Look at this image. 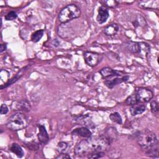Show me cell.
I'll use <instances>...</instances> for the list:
<instances>
[{
	"instance_id": "1",
	"label": "cell",
	"mask_w": 159,
	"mask_h": 159,
	"mask_svg": "<svg viewBox=\"0 0 159 159\" xmlns=\"http://www.w3.org/2000/svg\"><path fill=\"white\" fill-rule=\"evenodd\" d=\"M111 140L105 136L83 140L76 145L75 154L78 157H84L95 152H104L109 148Z\"/></svg>"
},
{
	"instance_id": "2",
	"label": "cell",
	"mask_w": 159,
	"mask_h": 159,
	"mask_svg": "<svg viewBox=\"0 0 159 159\" xmlns=\"http://www.w3.org/2000/svg\"><path fill=\"white\" fill-rule=\"evenodd\" d=\"M81 15V10L76 4H68L63 8L59 13L58 19L62 23L68 22L73 19L79 17Z\"/></svg>"
},
{
	"instance_id": "3",
	"label": "cell",
	"mask_w": 159,
	"mask_h": 159,
	"mask_svg": "<svg viewBox=\"0 0 159 159\" xmlns=\"http://www.w3.org/2000/svg\"><path fill=\"white\" fill-rule=\"evenodd\" d=\"M28 125L27 117L21 112H16L12 115L7 123V127L14 131H17L25 128Z\"/></svg>"
},
{
	"instance_id": "4",
	"label": "cell",
	"mask_w": 159,
	"mask_h": 159,
	"mask_svg": "<svg viewBox=\"0 0 159 159\" xmlns=\"http://www.w3.org/2000/svg\"><path fill=\"white\" fill-rule=\"evenodd\" d=\"M139 145L143 149L148 150L158 143L156 135L150 131L145 130L140 132L137 137Z\"/></svg>"
},
{
	"instance_id": "5",
	"label": "cell",
	"mask_w": 159,
	"mask_h": 159,
	"mask_svg": "<svg viewBox=\"0 0 159 159\" xmlns=\"http://www.w3.org/2000/svg\"><path fill=\"white\" fill-rule=\"evenodd\" d=\"M139 102H147L153 98V92L146 88H139L135 93Z\"/></svg>"
},
{
	"instance_id": "6",
	"label": "cell",
	"mask_w": 159,
	"mask_h": 159,
	"mask_svg": "<svg viewBox=\"0 0 159 159\" xmlns=\"http://www.w3.org/2000/svg\"><path fill=\"white\" fill-rule=\"evenodd\" d=\"M84 58L86 63L90 66L97 65L100 61V55L92 52H86L84 53Z\"/></svg>"
},
{
	"instance_id": "7",
	"label": "cell",
	"mask_w": 159,
	"mask_h": 159,
	"mask_svg": "<svg viewBox=\"0 0 159 159\" xmlns=\"http://www.w3.org/2000/svg\"><path fill=\"white\" fill-rule=\"evenodd\" d=\"M129 79V76L124 75V76H114L111 78L105 80L104 83L105 85L108 87L109 88H112L114 86L117 85V84L121 83L122 82H125L127 81Z\"/></svg>"
},
{
	"instance_id": "8",
	"label": "cell",
	"mask_w": 159,
	"mask_h": 159,
	"mask_svg": "<svg viewBox=\"0 0 159 159\" xmlns=\"http://www.w3.org/2000/svg\"><path fill=\"white\" fill-rule=\"evenodd\" d=\"M99 72H100L102 77L104 80H107V79L111 78L114 76H118L121 75L120 74V73L114 70H112V68H111L109 67H104V68H102Z\"/></svg>"
},
{
	"instance_id": "9",
	"label": "cell",
	"mask_w": 159,
	"mask_h": 159,
	"mask_svg": "<svg viewBox=\"0 0 159 159\" xmlns=\"http://www.w3.org/2000/svg\"><path fill=\"white\" fill-rule=\"evenodd\" d=\"M139 6L145 9H158L159 7L158 0H150V1H141L139 3Z\"/></svg>"
},
{
	"instance_id": "10",
	"label": "cell",
	"mask_w": 159,
	"mask_h": 159,
	"mask_svg": "<svg viewBox=\"0 0 159 159\" xmlns=\"http://www.w3.org/2000/svg\"><path fill=\"white\" fill-rule=\"evenodd\" d=\"M108 10L104 6H101L98 10V14L96 20L99 24L104 23L109 17Z\"/></svg>"
},
{
	"instance_id": "11",
	"label": "cell",
	"mask_w": 159,
	"mask_h": 159,
	"mask_svg": "<svg viewBox=\"0 0 159 159\" xmlns=\"http://www.w3.org/2000/svg\"><path fill=\"white\" fill-rule=\"evenodd\" d=\"M39 134H38V139L39 142L42 143H46L49 139L48 133L45 129V127L42 125H39Z\"/></svg>"
},
{
	"instance_id": "12",
	"label": "cell",
	"mask_w": 159,
	"mask_h": 159,
	"mask_svg": "<svg viewBox=\"0 0 159 159\" xmlns=\"http://www.w3.org/2000/svg\"><path fill=\"white\" fill-rule=\"evenodd\" d=\"M72 134L73 135H78L85 138H89L92 135L91 132L86 127H82L76 129L72 132Z\"/></svg>"
},
{
	"instance_id": "13",
	"label": "cell",
	"mask_w": 159,
	"mask_h": 159,
	"mask_svg": "<svg viewBox=\"0 0 159 159\" xmlns=\"http://www.w3.org/2000/svg\"><path fill=\"white\" fill-rule=\"evenodd\" d=\"M146 109V107L144 104H136L135 105L131 106L130 108V112L132 116H137L142 114L143 112H145Z\"/></svg>"
},
{
	"instance_id": "14",
	"label": "cell",
	"mask_w": 159,
	"mask_h": 159,
	"mask_svg": "<svg viewBox=\"0 0 159 159\" xmlns=\"http://www.w3.org/2000/svg\"><path fill=\"white\" fill-rule=\"evenodd\" d=\"M119 26L116 24H112L105 27L104 33L107 36L115 35L119 31Z\"/></svg>"
},
{
	"instance_id": "15",
	"label": "cell",
	"mask_w": 159,
	"mask_h": 159,
	"mask_svg": "<svg viewBox=\"0 0 159 159\" xmlns=\"http://www.w3.org/2000/svg\"><path fill=\"white\" fill-rule=\"evenodd\" d=\"M10 150L19 158L23 157L24 155V151L22 148L19 145L16 143H13L12 144H11L10 147Z\"/></svg>"
},
{
	"instance_id": "16",
	"label": "cell",
	"mask_w": 159,
	"mask_h": 159,
	"mask_svg": "<svg viewBox=\"0 0 159 159\" xmlns=\"http://www.w3.org/2000/svg\"><path fill=\"white\" fill-rule=\"evenodd\" d=\"M139 53L140 56L145 57L147 56L149 52H150V47L149 45L144 42H139Z\"/></svg>"
},
{
	"instance_id": "17",
	"label": "cell",
	"mask_w": 159,
	"mask_h": 159,
	"mask_svg": "<svg viewBox=\"0 0 159 159\" xmlns=\"http://www.w3.org/2000/svg\"><path fill=\"white\" fill-rule=\"evenodd\" d=\"M146 155L148 157H153V158H158V143L154 145L153 147L147 150Z\"/></svg>"
},
{
	"instance_id": "18",
	"label": "cell",
	"mask_w": 159,
	"mask_h": 159,
	"mask_svg": "<svg viewBox=\"0 0 159 159\" xmlns=\"http://www.w3.org/2000/svg\"><path fill=\"white\" fill-rule=\"evenodd\" d=\"M17 107L19 110L25 112H28L30 110V104L25 100H22L17 104Z\"/></svg>"
},
{
	"instance_id": "19",
	"label": "cell",
	"mask_w": 159,
	"mask_h": 159,
	"mask_svg": "<svg viewBox=\"0 0 159 159\" xmlns=\"http://www.w3.org/2000/svg\"><path fill=\"white\" fill-rule=\"evenodd\" d=\"M43 33H44L43 30H37L36 32H35L32 35V37H31L32 41L34 42H39L42 37Z\"/></svg>"
},
{
	"instance_id": "20",
	"label": "cell",
	"mask_w": 159,
	"mask_h": 159,
	"mask_svg": "<svg viewBox=\"0 0 159 159\" xmlns=\"http://www.w3.org/2000/svg\"><path fill=\"white\" fill-rule=\"evenodd\" d=\"M109 118L112 122H116L118 124H122V117H121L120 115L119 114V113H118L117 112L111 114L109 116Z\"/></svg>"
},
{
	"instance_id": "21",
	"label": "cell",
	"mask_w": 159,
	"mask_h": 159,
	"mask_svg": "<svg viewBox=\"0 0 159 159\" xmlns=\"http://www.w3.org/2000/svg\"><path fill=\"white\" fill-rule=\"evenodd\" d=\"M127 49L132 53H138L139 49V42H130L127 45Z\"/></svg>"
},
{
	"instance_id": "22",
	"label": "cell",
	"mask_w": 159,
	"mask_h": 159,
	"mask_svg": "<svg viewBox=\"0 0 159 159\" xmlns=\"http://www.w3.org/2000/svg\"><path fill=\"white\" fill-rule=\"evenodd\" d=\"M137 103H139V102L138 101L135 93L129 96L125 100V104L129 106H133Z\"/></svg>"
},
{
	"instance_id": "23",
	"label": "cell",
	"mask_w": 159,
	"mask_h": 159,
	"mask_svg": "<svg viewBox=\"0 0 159 159\" xmlns=\"http://www.w3.org/2000/svg\"><path fill=\"white\" fill-rule=\"evenodd\" d=\"M100 2L104 6L109 7H115L119 4V2L115 0H108V1H101Z\"/></svg>"
},
{
	"instance_id": "24",
	"label": "cell",
	"mask_w": 159,
	"mask_h": 159,
	"mask_svg": "<svg viewBox=\"0 0 159 159\" xmlns=\"http://www.w3.org/2000/svg\"><path fill=\"white\" fill-rule=\"evenodd\" d=\"M68 143L65 142H60L57 147V150L59 153H65L68 148Z\"/></svg>"
},
{
	"instance_id": "25",
	"label": "cell",
	"mask_w": 159,
	"mask_h": 159,
	"mask_svg": "<svg viewBox=\"0 0 159 159\" xmlns=\"http://www.w3.org/2000/svg\"><path fill=\"white\" fill-rule=\"evenodd\" d=\"M150 108H151V111L153 114H157L158 113V111H159L158 103L156 101H153L151 102Z\"/></svg>"
},
{
	"instance_id": "26",
	"label": "cell",
	"mask_w": 159,
	"mask_h": 159,
	"mask_svg": "<svg viewBox=\"0 0 159 159\" xmlns=\"http://www.w3.org/2000/svg\"><path fill=\"white\" fill-rule=\"evenodd\" d=\"M17 16V15L15 11H10L5 16V19L7 20H12L16 19Z\"/></svg>"
},
{
	"instance_id": "27",
	"label": "cell",
	"mask_w": 159,
	"mask_h": 159,
	"mask_svg": "<svg viewBox=\"0 0 159 159\" xmlns=\"http://www.w3.org/2000/svg\"><path fill=\"white\" fill-rule=\"evenodd\" d=\"M104 155V152H95L91 154H89V155L87 156L88 158H99L102 157Z\"/></svg>"
},
{
	"instance_id": "28",
	"label": "cell",
	"mask_w": 159,
	"mask_h": 159,
	"mask_svg": "<svg viewBox=\"0 0 159 159\" xmlns=\"http://www.w3.org/2000/svg\"><path fill=\"white\" fill-rule=\"evenodd\" d=\"M8 112V107L7 106L3 104L1 106V114H6Z\"/></svg>"
},
{
	"instance_id": "29",
	"label": "cell",
	"mask_w": 159,
	"mask_h": 159,
	"mask_svg": "<svg viewBox=\"0 0 159 159\" xmlns=\"http://www.w3.org/2000/svg\"><path fill=\"white\" fill-rule=\"evenodd\" d=\"M57 158H70V157L68 154L63 153H61L59 156H58Z\"/></svg>"
},
{
	"instance_id": "30",
	"label": "cell",
	"mask_w": 159,
	"mask_h": 159,
	"mask_svg": "<svg viewBox=\"0 0 159 159\" xmlns=\"http://www.w3.org/2000/svg\"><path fill=\"white\" fill-rule=\"evenodd\" d=\"M6 45H4V44L1 45V52H2L4 50H6Z\"/></svg>"
}]
</instances>
